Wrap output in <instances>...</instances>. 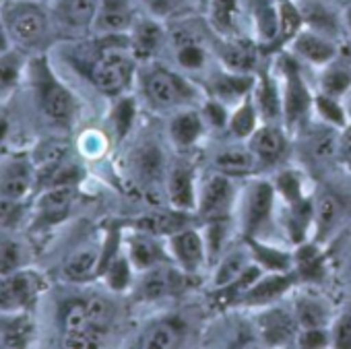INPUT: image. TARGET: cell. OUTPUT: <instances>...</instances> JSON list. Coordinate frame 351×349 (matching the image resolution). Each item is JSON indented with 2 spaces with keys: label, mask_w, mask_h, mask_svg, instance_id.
Returning <instances> with one entry per match:
<instances>
[{
  "label": "cell",
  "mask_w": 351,
  "mask_h": 349,
  "mask_svg": "<svg viewBox=\"0 0 351 349\" xmlns=\"http://www.w3.org/2000/svg\"><path fill=\"white\" fill-rule=\"evenodd\" d=\"M0 15L5 19L13 46L19 52H44L56 36L50 9L40 0H5Z\"/></svg>",
  "instance_id": "obj_1"
},
{
  "label": "cell",
  "mask_w": 351,
  "mask_h": 349,
  "mask_svg": "<svg viewBox=\"0 0 351 349\" xmlns=\"http://www.w3.org/2000/svg\"><path fill=\"white\" fill-rule=\"evenodd\" d=\"M106 46L91 62V83L106 95H120L128 89L134 75V54L128 40L118 44L122 36H101Z\"/></svg>",
  "instance_id": "obj_2"
},
{
  "label": "cell",
  "mask_w": 351,
  "mask_h": 349,
  "mask_svg": "<svg viewBox=\"0 0 351 349\" xmlns=\"http://www.w3.org/2000/svg\"><path fill=\"white\" fill-rule=\"evenodd\" d=\"M48 9L56 36L79 40L93 34L99 0H50Z\"/></svg>",
  "instance_id": "obj_3"
},
{
  "label": "cell",
  "mask_w": 351,
  "mask_h": 349,
  "mask_svg": "<svg viewBox=\"0 0 351 349\" xmlns=\"http://www.w3.org/2000/svg\"><path fill=\"white\" fill-rule=\"evenodd\" d=\"M145 95L155 108H176L193 97V87L186 79L165 69H151L143 81Z\"/></svg>",
  "instance_id": "obj_4"
},
{
  "label": "cell",
  "mask_w": 351,
  "mask_h": 349,
  "mask_svg": "<svg viewBox=\"0 0 351 349\" xmlns=\"http://www.w3.org/2000/svg\"><path fill=\"white\" fill-rule=\"evenodd\" d=\"M36 85H38V95L44 114L56 124H69L75 118L73 93L60 81H56V77L44 64L38 67Z\"/></svg>",
  "instance_id": "obj_5"
},
{
  "label": "cell",
  "mask_w": 351,
  "mask_h": 349,
  "mask_svg": "<svg viewBox=\"0 0 351 349\" xmlns=\"http://www.w3.org/2000/svg\"><path fill=\"white\" fill-rule=\"evenodd\" d=\"M275 186L269 182H254L248 186L242 203V230L246 238H258L269 226L275 207Z\"/></svg>",
  "instance_id": "obj_6"
},
{
  "label": "cell",
  "mask_w": 351,
  "mask_h": 349,
  "mask_svg": "<svg viewBox=\"0 0 351 349\" xmlns=\"http://www.w3.org/2000/svg\"><path fill=\"white\" fill-rule=\"evenodd\" d=\"M281 71H283V79H285L283 120L287 126H293L295 122H300L308 114V110L312 106V97H310V91L306 89V85L302 81L298 58L281 56Z\"/></svg>",
  "instance_id": "obj_7"
},
{
  "label": "cell",
  "mask_w": 351,
  "mask_h": 349,
  "mask_svg": "<svg viewBox=\"0 0 351 349\" xmlns=\"http://www.w3.org/2000/svg\"><path fill=\"white\" fill-rule=\"evenodd\" d=\"M232 205H234V184H232V178L226 176V173H219V171L213 173V176H209L203 182L201 193L197 197L199 217L205 219V221L230 217Z\"/></svg>",
  "instance_id": "obj_8"
},
{
  "label": "cell",
  "mask_w": 351,
  "mask_h": 349,
  "mask_svg": "<svg viewBox=\"0 0 351 349\" xmlns=\"http://www.w3.org/2000/svg\"><path fill=\"white\" fill-rule=\"evenodd\" d=\"M138 0H99V9L93 25L97 36H126L136 17Z\"/></svg>",
  "instance_id": "obj_9"
},
{
  "label": "cell",
  "mask_w": 351,
  "mask_h": 349,
  "mask_svg": "<svg viewBox=\"0 0 351 349\" xmlns=\"http://www.w3.org/2000/svg\"><path fill=\"white\" fill-rule=\"evenodd\" d=\"M169 250L173 261L180 265L184 273H197L209 258L205 236L195 228H184L169 236Z\"/></svg>",
  "instance_id": "obj_10"
},
{
  "label": "cell",
  "mask_w": 351,
  "mask_h": 349,
  "mask_svg": "<svg viewBox=\"0 0 351 349\" xmlns=\"http://www.w3.org/2000/svg\"><path fill=\"white\" fill-rule=\"evenodd\" d=\"M40 289L38 277L34 273L15 271L0 277V314H11L27 308Z\"/></svg>",
  "instance_id": "obj_11"
},
{
  "label": "cell",
  "mask_w": 351,
  "mask_h": 349,
  "mask_svg": "<svg viewBox=\"0 0 351 349\" xmlns=\"http://www.w3.org/2000/svg\"><path fill=\"white\" fill-rule=\"evenodd\" d=\"M38 171L34 163H29L25 157H11L0 163V197L3 199H15L23 201L34 182Z\"/></svg>",
  "instance_id": "obj_12"
},
{
  "label": "cell",
  "mask_w": 351,
  "mask_h": 349,
  "mask_svg": "<svg viewBox=\"0 0 351 349\" xmlns=\"http://www.w3.org/2000/svg\"><path fill=\"white\" fill-rule=\"evenodd\" d=\"M293 56L298 60L310 62L314 67H326L335 60L337 48L332 40L324 34H318L314 29H302L293 40H291Z\"/></svg>",
  "instance_id": "obj_13"
},
{
  "label": "cell",
  "mask_w": 351,
  "mask_h": 349,
  "mask_svg": "<svg viewBox=\"0 0 351 349\" xmlns=\"http://www.w3.org/2000/svg\"><path fill=\"white\" fill-rule=\"evenodd\" d=\"M248 147L250 151L256 155L261 165H275L285 157L287 151V139L283 134L281 128H277L275 124L267 122L263 126H258L250 139H248Z\"/></svg>",
  "instance_id": "obj_14"
},
{
  "label": "cell",
  "mask_w": 351,
  "mask_h": 349,
  "mask_svg": "<svg viewBox=\"0 0 351 349\" xmlns=\"http://www.w3.org/2000/svg\"><path fill=\"white\" fill-rule=\"evenodd\" d=\"M167 201L173 209L193 211L197 209V186H195V173L189 165H173L167 171Z\"/></svg>",
  "instance_id": "obj_15"
},
{
  "label": "cell",
  "mask_w": 351,
  "mask_h": 349,
  "mask_svg": "<svg viewBox=\"0 0 351 349\" xmlns=\"http://www.w3.org/2000/svg\"><path fill=\"white\" fill-rule=\"evenodd\" d=\"M246 9L258 42L273 50L279 36V3L277 0H246Z\"/></svg>",
  "instance_id": "obj_16"
},
{
  "label": "cell",
  "mask_w": 351,
  "mask_h": 349,
  "mask_svg": "<svg viewBox=\"0 0 351 349\" xmlns=\"http://www.w3.org/2000/svg\"><path fill=\"white\" fill-rule=\"evenodd\" d=\"M165 263H159V265L143 271V277H141L138 287H136V293H138L141 300H145V302H157V300H163V298L176 293L180 279H178V275H176Z\"/></svg>",
  "instance_id": "obj_17"
},
{
  "label": "cell",
  "mask_w": 351,
  "mask_h": 349,
  "mask_svg": "<svg viewBox=\"0 0 351 349\" xmlns=\"http://www.w3.org/2000/svg\"><path fill=\"white\" fill-rule=\"evenodd\" d=\"M163 40H165V32L157 19L138 17L134 21L132 29L128 32L130 50H132L134 58H141V60L153 58L159 52Z\"/></svg>",
  "instance_id": "obj_18"
},
{
  "label": "cell",
  "mask_w": 351,
  "mask_h": 349,
  "mask_svg": "<svg viewBox=\"0 0 351 349\" xmlns=\"http://www.w3.org/2000/svg\"><path fill=\"white\" fill-rule=\"evenodd\" d=\"M293 279L285 273H271V275H261L244 293L238 302L246 304V306H265L275 302L277 298H281L289 287H291Z\"/></svg>",
  "instance_id": "obj_19"
},
{
  "label": "cell",
  "mask_w": 351,
  "mask_h": 349,
  "mask_svg": "<svg viewBox=\"0 0 351 349\" xmlns=\"http://www.w3.org/2000/svg\"><path fill=\"white\" fill-rule=\"evenodd\" d=\"M298 320L295 314H287L285 310H265L258 316V333L265 343L269 345H281L289 343L293 337H298Z\"/></svg>",
  "instance_id": "obj_20"
},
{
  "label": "cell",
  "mask_w": 351,
  "mask_h": 349,
  "mask_svg": "<svg viewBox=\"0 0 351 349\" xmlns=\"http://www.w3.org/2000/svg\"><path fill=\"white\" fill-rule=\"evenodd\" d=\"M341 199L330 191H320L314 199V230L318 240H326L343 219Z\"/></svg>",
  "instance_id": "obj_21"
},
{
  "label": "cell",
  "mask_w": 351,
  "mask_h": 349,
  "mask_svg": "<svg viewBox=\"0 0 351 349\" xmlns=\"http://www.w3.org/2000/svg\"><path fill=\"white\" fill-rule=\"evenodd\" d=\"M213 89V99L226 104H240L248 97V93L254 89V79L246 73H234V71H223L215 77L211 83Z\"/></svg>",
  "instance_id": "obj_22"
},
{
  "label": "cell",
  "mask_w": 351,
  "mask_h": 349,
  "mask_svg": "<svg viewBox=\"0 0 351 349\" xmlns=\"http://www.w3.org/2000/svg\"><path fill=\"white\" fill-rule=\"evenodd\" d=\"M256 155L250 151V147H228L215 157V169L219 173H226L230 178H244L256 171L258 167Z\"/></svg>",
  "instance_id": "obj_23"
},
{
  "label": "cell",
  "mask_w": 351,
  "mask_h": 349,
  "mask_svg": "<svg viewBox=\"0 0 351 349\" xmlns=\"http://www.w3.org/2000/svg\"><path fill=\"white\" fill-rule=\"evenodd\" d=\"M157 236L138 232L128 240V261L132 263L134 271H147L159 263H165V252L155 240Z\"/></svg>",
  "instance_id": "obj_24"
},
{
  "label": "cell",
  "mask_w": 351,
  "mask_h": 349,
  "mask_svg": "<svg viewBox=\"0 0 351 349\" xmlns=\"http://www.w3.org/2000/svg\"><path fill=\"white\" fill-rule=\"evenodd\" d=\"M75 199V189L71 184H54L48 186V191L40 197L38 201V215L46 224H56L60 221Z\"/></svg>",
  "instance_id": "obj_25"
},
{
  "label": "cell",
  "mask_w": 351,
  "mask_h": 349,
  "mask_svg": "<svg viewBox=\"0 0 351 349\" xmlns=\"http://www.w3.org/2000/svg\"><path fill=\"white\" fill-rule=\"evenodd\" d=\"M189 221H191L189 211L171 209V211H157V213H149V215L141 217L136 228H138V232H147V234H153V236H167L169 238L171 234L189 228Z\"/></svg>",
  "instance_id": "obj_26"
},
{
  "label": "cell",
  "mask_w": 351,
  "mask_h": 349,
  "mask_svg": "<svg viewBox=\"0 0 351 349\" xmlns=\"http://www.w3.org/2000/svg\"><path fill=\"white\" fill-rule=\"evenodd\" d=\"M254 104L258 110V116L265 118V122H277L283 118V93L279 91L275 79L271 75H263L261 81L254 87Z\"/></svg>",
  "instance_id": "obj_27"
},
{
  "label": "cell",
  "mask_w": 351,
  "mask_h": 349,
  "mask_svg": "<svg viewBox=\"0 0 351 349\" xmlns=\"http://www.w3.org/2000/svg\"><path fill=\"white\" fill-rule=\"evenodd\" d=\"M293 314L302 328H326L330 320V308L318 293L298 296Z\"/></svg>",
  "instance_id": "obj_28"
},
{
  "label": "cell",
  "mask_w": 351,
  "mask_h": 349,
  "mask_svg": "<svg viewBox=\"0 0 351 349\" xmlns=\"http://www.w3.org/2000/svg\"><path fill=\"white\" fill-rule=\"evenodd\" d=\"M254 263L250 248H234L230 250L215 267V275H213V285L217 289H223L228 285H232L234 281H238L244 271Z\"/></svg>",
  "instance_id": "obj_29"
},
{
  "label": "cell",
  "mask_w": 351,
  "mask_h": 349,
  "mask_svg": "<svg viewBox=\"0 0 351 349\" xmlns=\"http://www.w3.org/2000/svg\"><path fill=\"white\" fill-rule=\"evenodd\" d=\"M182 343H184V328L173 320L155 322L138 339V347H147V349H173V347H182Z\"/></svg>",
  "instance_id": "obj_30"
},
{
  "label": "cell",
  "mask_w": 351,
  "mask_h": 349,
  "mask_svg": "<svg viewBox=\"0 0 351 349\" xmlns=\"http://www.w3.org/2000/svg\"><path fill=\"white\" fill-rule=\"evenodd\" d=\"M205 128V116L193 110L176 114L169 122V136L178 147H193Z\"/></svg>",
  "instance_id": "obj_31"
},
{
  "label": "cell",
  "mask_w": 351,
  "mask_h": 349,
  "mask_svg": "<svg viewBox=\"0 0 351 349\" xmlns=\"http://www.w3.org/2000/svg\"><path fill=\"white\" fill-rule=\"evenodd\" d=\"M101 258H104V254L99 252L97 246L79 248L64 263V277L71 281H87L97 271H101Z\"/></svg>",
  "instance_id": "obj_32"
},
{
  "label": "cell",
  "mask_w": 351,
  "mask_h": 349,
  "mask_svg": "<svg viewBox=\"0 0 351 349\" xmlns=\"http://www.w3.org/2000/svg\"><path fill=\"white\" fill-rule=\"evenodd\" d=\"M221 60H223L228 71L250 75V71L256 64V48L252 44L228 38L221 44Z\"/></svg>",
  "instance_id": "obj_33"
},
{
  "label": "cell",
  "mask_w": 351,
  "mask_h": 349,
  "mask_svg": "<svg viewBox=\"0 0 351 349\" xmlns=\"http://www.w3.org/2000/svg\"><path fill=\"white\" fill-rule=\"evenodd\" d=\"M240 3H242V0H207V3H205L209 23L217 34H221L226 38H232Z\"/></svg>",
  "instance_id": "obj_34"
},
{
  "label": "cell",
  "mask_w": 351,
  "mask_h": 349,
  "mask_svg": "<svg viewBox=\"0 0 351 349\" xmlns=\"http://www.w3.org/2000/svg\"><path fill=\"white\" fill-rule=\"evenodd\" d=\"M228 128L232 136L236 139H242V141L250 139V134L258 128V110H256L254 99L246 97L244 101L238 104V108L228 120Z\"/></svg>",
  "instance_id": "obj_35"
},
{
  "label": "cell",
  "mask_w": 351,
  "mask_h": 349,
  "mask_svg": "<svg viewBox=\"0 0 351 349\" xmlns=\"http://www.w3.org/2000/svg\"><path fill=\"white\" fill-rule=\"evenodd\" d=\"M25 258H27V250L21 240L9 234L0 236V277L21 271Z\"/></svg>",
  "instance_id": "obj_36"
},
{
  "label": "cell",
  "mask_w": 351,
  "mask_h": 349,
  "mask_svg": "<svg viewBox=\"0 0 351 349\" xmlns=\"http://www.w3.org/2000/svg\"><path fill=\"white\" fill-rule=\"evenodd\" d=\"M248 248L252 252L254 263H258L263 269H267L271 273H285L291 267L289 254H285L273 246H265L256 238H248Z\"/></svg>",
  "instance_id": "obj_37"
},
{
  "label": "cell",
  "mask_w": 351,
  "mask_h": 349,
  "mask_svg": "<svg viewBox=\"0 0 351 349\" xmlns=\"http://www.w3.org/2000/svg\"><path fill=\"white\" fill-rule=\"evenodd\" d=\"M302 23H304V17H302L300 7H295L291 0L279 3V36H277L275 48L291 44V40L302 32Z\"/></svg>",
  "instance_id": "obj_38"
},
{
  "label": "cell",
  "mask_w": 351,
  "mask_h": 349,
  "mask_svg": "<svg viewBox=\"0 0 351 349\" xmlns=\"http://www.w3.org/2000/svg\"><path fill=\"white\" fill-rule=\"evenodd\" d=\"M306 145L314 159H330L339 153V134L330 128H318L312 130L306 139Z\"/></svg>",
  "instance_id": "obj_39"
},
{
  "label": "cell",
  "mask_w": 351,
  "mask_h": 349,
  "mask_svg": "<svg viewBox=\"0 0 351 349\" xmlns=\"http://www.w3.org/2000/svg\"><path fill=\"white\" fill-rule=\"evenodd\" d=\"M85 308H87V318H89V324L97 330H106L114 316H116V308L114 304L106 298V296H91L85 300Z\"/></svg>",
  "instance_id": "obj_40"
},
{
  "label": "cell",
  "mask_w": 351,
  "mask_h": 349,
  "mask_svg": "<svg viewBox=\"0 0 351 349\" xmlns=\"http://www.w3.org/2000/svg\"><path fill=\"white\" fill-rule=\"evenodd\" d=\"M132 263L128 261V256H112L110 263H106V267L101 269L106 275L108 285L114 291H124L130 283H132Z\"/></svg>",
  "instance_id": "obj_41"
},
{
  "label": "cell",
  "mask_w": 351,
  "mask_h": 349,
  "mask_svg": "<svg viewBox=\"0 0 351 349\" xmlns=\"http://www.w3.org/2000/svg\"><path fill=\"white\" fill-rule=\"evenodd\" d=\"M275 191L283 197L285 205H293V203L306 199L302 176H300V171H295V169H285V171L279 173L277 182H275Z\"/></svg>",
  "instance_id": "obj_42"
},
{
  "label": "cell",
  "mask_w": 351,
  "mask_h": 349,
  "mask_svg": "<svg viewBox=\"0 0 351 349\" xmlns=\"http://www.w3.org/2000/svg\"><path fill=\"white\" fill-rule=\"evenodd\" d=\"M320 87H322V93H326L330 97H341L351 87V73L347 69L330 62V64H326V73L322 75Z\"/></svg>",
  "instance_id": "obj_43"
},
{
  "label": "cell",
  "mask_w": 351,
  "mask_h": 349,
  "mask_svg": "<svg viewBox=\"0 0 351 349\" xmlns=\"http://www.w3.org/2000/svg\"><path fill=\"white\" fill-rule=\"evenodd\" d=\"M173 46H176V60H178V64L182 69H186V71L203 69L207 54H205V48L199 44V40H186L180 44H173Z\"/></svg>",
  "instance_id": "obj_44"
},
{
  "label": "cell",
  "mask_w": 351,
  "mask_h": 349,
  "mask_svg": "<svg viewBox=\"0 0 351 349\" xmlns=\"http://www.w3.org/2000/svg\"><path fill=\"white\" fill-rule=\"evenodd\" d=\"M21 73V56L17 52H7L0 56V97L15 89Z\"/></svg>",
  "instance_id": "obj_45"
},
{
  "label": "cell",
  "mask_w": 351,
  "mask_h": 349,
  "mask_svg": "<svg viewBox=\"0 0 351 349\" xmlns=\"http://www.w3.org/2000/svg\"><path fill=\"white\" fill-rule=\"evenodd\" d=\"M316 112L328 126H345V110L339 104V97H330L326 93H320L314 101Z\"/></svg>",
  "instance_id": "obj_46"
},
{
  "label": "cell",
  "mask_w": 351,
  "mask_h": 349,
  "mask_svg": "<svg viewBox=\"0 0 351 349\" xmlns=\"http://www.w3.org/2000/svg\"><path fill=\"white\" fill-rule=\"evenodd\" d=\"M104 330H97L93 326L83 328V330H73V333H64L62 337V347L69 349H91V347H101Z\"/></svg>",
  "instance_id": "obj_47"
},
{
  "label": "cell",
  "mask_w": 351,
  "mask_h": 349,
  "mask_svg": "<svg viewBox=\"0 0 351 349\" xmlns=\"http://www.w3.org/2000/svg\"><path fill=\"white\" fill-rule=\"evenodd\" d=\"M62 326L64 333H73V330H83L89 328V318H87V308H85V300H75L71 304H66L64 312H62Z\"/></svg>",
  "instance_id": "obj_48"
},
{
  "label": "cell",
  "mask_w": 351,
  "mask_h": 349,
  "mask_svg": "<svg viewBox=\"0 0 351 349\" xmlns=\"http://www.w3.org/2000/svg\"><path fill=\"white\" fill-rule=\"evenodd\" d=\"M298 267L300 273L308 279H316L322 275V258L316 250V246H300L298 252Z\"/></svg>",
  "instance_id": "obj_49"
},
{
  "label": "cell",
  "mask_w": 351,
  "mask_h": 349,
  "mask_svg": "<svg viewBox=\"0 0 351 349\" xmlns=\"http://www.w3.org/2000/svg\"><path fill=\"white\" fill-rule=\"evenodd\" d=\"M23 217V201L0 197V232L13 230Z\"/></svg>",
  "instance_id": "obj_50"
},
{
  "label": "cell",
  "mask_w": 351,
  "mask_h": 349,
  "mask_svg": "<svg viewBox=\"0 0 351 349\" xmlns=\"http://www.w3.org/2000/svg\"><path fill=\"white\" fill-rule=\"evenodd\" d=\"M295 343L300 347H326L330 343V337L326 333V328H300L298 337H295Z\"/></svg>",
  "instance_id": "obj_51"
},
{
  "label": "cell",
  "mask_w": 351,
  "mask_h": 349,
  "mask_svg": "<svg viewBox=\"0 0 351 349\" xmlns=\"http://www.w3.org/2000/svg\"><path fill=\"white\" fill-rule=\"evenodd\" d=\"M330 341L335 347H351V312H345L335 322Z\"/></svg>",
  "instance_id": "obj_52"
},
{
  "label": "cell",
  "mask_w": 351,
  "mask_h": 349,
  "mask_svg": "<svg viewBox=\"0 0 351 349\" xmlns=\"http://www.w3.org/2000/svg\"><path fill=\"white\" fill-rule=\"evenodd\" d=\"M132 118H134V106H132V101H128V99L120 101L118 108H116V112H114V124H116V130H118L120 136H124L128 132V128L132 124Z\"/></svg>",
  "instance_id": "obj_53"
},
{
  "label": "cell",
  "mask_w": 351,
  "mask_h": 349,
  "mask_svg": "<svg viewBox=\"0 0 351 349\" xmlns=\"http://www.w3.org/2000/svg\"><path fill=\"white\" fill-rule=\"evenodd\" d=\"M203 116H205V120H209L213 126H226V124H228V120H230V116L226 114L223 104H221V101H217V99H213V101H209V104L205 106Z\"/></svg>",
  "instance_id": "obj_54"
},
{
  "label": "cell",
  "mask_w": 351,
  "mask_h": 349,
  "mask_svg": "<svg viewBox=\"0 0 351 349\" xmlns=\"http://www.w3.org/2000/svg\"><path fill=\"white\" fill-rule=\"evenodd\" d=\"M138 3H143L153 15L161 17V15H167L173 11L176 7V0H138Z\"/></svg>",
  "instance_id": "obj_55"
},
{
  "label": "cell",
  "mask_w": 351,
  "mask_h": 349,
  "mask_svg": "<svg viewBox=\"0 0 351 349\" xmlns=\"http://www.w3.org/2000/svg\"><path fill=\"white\" fill-rule=\"evenodd\" d=\"M339 153L347 161V165H351V122L345 124L339 134Z\"/></svg>",
  "instance_id": "obj_56"
},
{
  "label": "cell",
  "mask_w": 351,
  "mask_h": 349,
  "mask_svg": "<svg viewBox=\"0 0 351 349\" xmlns=\"http://www.w3.org/2000/svg\"><path fill=\"white\" fill-rule=\"evenodd\" d=\"M11 46H13V42H11L9 29H7V25H5L3 15H0V56L7 54V52H11Z\"/></svg>",
  "instance_id": "obj_57"
},
{
  "label": "cell",
  "mask_w": 351,
  "mask_h": 349,
  "mask_svg": "<svg viewBox=\"0 0 351 349\" xmlns=\"http://www.w3.org/2000/svg\"><path fill=\"white\" fill-rule=\"evenodd\" d=\"M343 25H345V32L347 36L351 38V5L343 11Z\"/></svg>",
  "instance_id": "obj_58"
},
{
  "label": "cell",
  "mask_w": 351,
  "mask_h": 349,
  "mask_svg": "<svg viewBox=\"0 0 351 349\" xmlns=\"http://www.w3.org/2000/svg\"><path fill=\"white\" fill-rule=\"evenodd\" d=\"M7 120L5 118H0V141H3L5 139V134H7Z\"/></svg>",
  "instance_id": "obj_59"
},
{
  "label": "cell",
  "mask_w": 351,
  "mask_h": 349,
  "mask_svg": "<svg viewBox=\"0 0 351 349\" xmlns=\"http://www.w3.org/2000/svg\"><path fill=\"white\" fill-rule=\"evenodd\" d=\"M205 3H207V0H201V5H203V7H205Z\"/></svg>",
  "instance_id": "obj_60"
},
{
  "label": "cell",
  "mask_w": 351,
  "mask_h": 349,
  "mask_svg": "<svg viewBox=\"0 0 351 349\" xmlns=\"http://www.w3.org/2000/svg\"><path fill=\"white\" fill-rule=\"evenodd\" d=\"M277 3H287V0H277Z\"/></svg>",
  "instance_id": "obj_61"
},
{
  "label": "cell",
  "mask_w": 351,
  "mask_h": 349,
  "mask_svg": "<svg viewBox=\"0 0 351 349\" xmlns=\"http://www.w3.org/2000/svg\"><path fill=\"white\" fill-rule=\"evenodd\" d=\"M3 3H5V0H0V7H3Z\"/></svg>",
  "instance_id": "obj_62"
},
{
  "label": "cell",
  "mask_w": 351,
  "mask_h": 349,
  "mask_svg": "<svg viewBox=\"0 0 351 349\" xmlns=\"http://www.w3.org/2000/svg\"><path fill=\"white\" fill-rule=\"evenodd\" d=\"M40 3H44V0H40ZM48 3H50V0H48Z\"/></svg>",
  "instance_id": "obj_63"
}]
</instances>
